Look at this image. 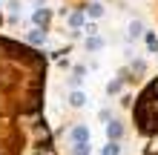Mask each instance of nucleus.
Listing matches in <instances>:
<instances>
[{
	"instance_id": "obj_8",
	"label": "nucleus",
	"mask_w": 158,
	"mask_h": 155,
	"mask_svg": "<svg viewBox=\"0 0 158 155\" xmlns=\"http://www.w3.org/2000/svg\"><path fill=\"white\" fill-rule=\"evenodd\" d=\"M29 40H32V43H43V40H46V35H43L40 29H35V32L29 35Z\"/></svg>"
},
{
	"instance_id": "obj_12",
	"label": "nucleus",
	"mask_w": 158,
	"mask_h": 155,
	"mask_svg": "<svg viewBox=\"0 0 158 155\" xmlns=\"http://www.w3.org/2000/svg\"><path fill=\"white\" fill-rule=\"evenodd\" d=\"M118 89H121V84H118V80H115V84H109V86H106V92H109V95H112V92H118Z\"/></svg>"
},
{
	"instance_id": "obj_6",
	"label": "nucleus",
	"mask_w": 158,
	"mask_h": 155,
	"mask_svg": "<svg viewBox=\"0 0 158 155\" xmlns=\"http://www.w3.org/2000/svg\"><path fill=\"white\" fill-rule=\"evenodd\" d=\"M104 155H121V144L118 141H109L106 147H104Z\"/></svg>"
},
{
	"instance_id": "obj_9",
	"label": "nucleus",
	"mask_w": 158,
	"mask_h": 155,
	"mask_svg": "<svg viewBox=\"0 0 158 155\" xmlns=\"http://www.w3.org/2000/svg\"><path fill=\"white\" fill-rule=\"evenodd\" d=\"M81 23H83V14L81 12H75V14L69 17V26H81Z\"/></svg>"
},
{
	"instance_id": "obj_1",
	"label": "nucleus",
	"mask_w": 158,
	"mask_h": 155,
	"mask_svg": "<svg viewBox=\"0 0 158 155\" xmlns=\"http://www.w3.org/2000/svg\"><path fill=\"white\" fill-rule=\"evenodd\" d=\"M69 141L72 144H89V126H75L69 132Z\"/></svg>"
},
{
	"instance_id": "obj_3",
	"label": "nucleus",
	"mask_w": 158,
	"mask_h": 155,
	"mask_svg": "<svg viewBox=\"0 0 158 155\" xmlns=\"http://www.w3.org/2000/svg\"><path fill=\"white\" fill-rule=\"evenodd\" d=\"M35 23H38V26L49 23V9H38V12H35Z\"/></svg>"
},
{
	"instance_id": "obj_2",
	"label": "nucleus",
	"mask_w": 158,
	"mask_h": 155,
	"mask_svg": "<svg viewBox=\"0 0 158 155\" xmlns=\"http://www.w3.org/2000/svg\"><path fill=\"white\" fill-rule=\"evenodd\" d=\"M121 135H124L121 124H115V121H112V124H106V138H109V141H118Z\"/></svg>"
},
{
	"instance_id": "obj_5",
	"label": "nucleus",
	"mask_w": 158,
	"mask_h": 155,
	"mask_svg": "<svg viewBox=\"0 0 158 155\" xmlns=\"http://www.w3.org/2000/svg\"><path fill=\"white\" fill-rule=\"evenodd\" d=\"M92 147L89 144H72V155H89Z\"/></svg>"
},
{
	"instance_id": "obj_7",
	"label": "nucleus",
	"mask_w": 158,
	"mask_h": 155,
	"mask_svg": "<svg viewBox=\"0 0 158 155\" xmlns=\"http://www.w3.org/2000/svg\"><path fill=\"white\" fill-rule=\"evenodd\" d=\"M86 14H89V17H101V14H104V6H101V3H92V6L86 9Z\"/></svg>"
},
{
	"instance_id": "obj_4",
	"label": "nucleus",
	"mask_w": 158,
	"mask_h": 155,
	"mask_svg": "<svg viewBox=\"0 0 158 155\" xmlns=\"http://www.w3.org/2000/svg\"><path fill=\"white\" fill-rule=\"evenodd\" d=\"M69 104H72V106H83V104H86V95H83V92H78V89H75V92L69 95Z\"/></svg>"
},
{
	"instance_id": "obj_11",
	"label": "nucleus",
	"mask_w": 158,
	"mask_h": 155,
	"mask_svg": "<svg viewBox=\"0 0 158 155\" xmlns=\"http://www.w3.org/2000/svg\"><path fill=\"white\" fill-rule=\"evenodd\" d=\"M86 46H89V49H101V46H104V43H101L98 38H92V40H86Z\"/></svg>"
},
{
	"instance_id": "obj_10",
	"label": "nucleus",
	"mask_w": 158,
	"mask_h": 155,
	"mask_svg": "<svg viewBox=\"0 0 158 155\" xmlns=\"http://www.w3.org/2000/svg\"><path fill=\"white\" fill-rule=\"evenodd\" d=\"M129 35H132V38H138V35H141V23H132V26H129Z\"/></svg>"
}]
</instances>
